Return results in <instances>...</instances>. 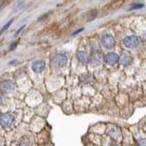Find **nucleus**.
<instances>
[{
    "label": "nucleus",
    "instance_id": "nucleus-1",
    "mask_svg": "<svg viewBox=\"0 0 146 146\" xmlns=\"http://www.w3.org/2000/svg\"><path fill=\"white\" fill-rule=\"evenodd\" d=\"M15 119V115L12 112H7L2 115H0V122H1L2 127L5 130H8L10 129L12 124L14 122Z\"/></svg>",
    "mask_w": 146,
    "mask_h": 146
},
{
    "label": "nucleus",
    "instance_id": "nucleus-2",
    "mask_svg": "<svg viewBox=\"0 0 146 146\" xmlns=\"http://www.w3.org/2000/svg\"><path fill=\"white\" fill-rule=\"evenodd\" d=\"M123 44L129 49H135L139 46V39L135 35L128 36L123 40Z\"/></svg>",
    "mask_w": 146,
    "mask_h": 146
},
{
    "label": "nucleus",
    "instance_id": "nucleus-3",
    "mask_svg": "<svg viewBox=\"0 0 146 146\" xmlns=\"http://www.w3.org/2000/svg\"><path fill=\"white\" fill-rule=\"evenodd\" d=\"M101 43L106 49H111L115 46L116 41L115 39L113 38V36L110 34H106L102 37L101 39Z\"/></svg>",
    "mask_w": 146,
    "mask_h": 146
},
{
    "label": "nucleus",
    "instance_id": "nucleus-4",
    "mask_svg": "<svg viewBox=\"0 0 146 146\" xmlns=\"http://www.w3.org/2000/svg\"><path fill=\"white\" fill-rule=\"evenodd\" d=\"M67 64V57L64 54H59V55L55 56V58L52 61V64L55 66L56 68H62L66 65Z\"/></svg>",
    "mask_w": 146,
    "mask_h": 146
},
{
    "label": "nucleus",
    "instance_id": "nucleus-5",
    "mask_svg": "<svg viewBox=\"0 0 146 146\" xmlns=\"http://www.w3.org/2000/svg\"><path fill=\"white\" fill-rule=\"evenodd\" d=\"M46 67V62L43 60L36 61L32 64L31 69L33 70V72H35L36 74H40L41 72H43V70Z\"/></svg>",
    "mask_w": 146,
    "mask_h": 146
},
{
    "label": "nucleus",
    "instance_id": "nucleus-6",
    "mask_svg": "<svg viewBox=\"0 0 146 146\" xmlns=\"http://www.w3.org/2000/svg\"><path fill=\"white\" fill-rule=\"evenodd\" d=\"M104 61H105L108 64L113 65L116 62H119V55L114 52H108L104 56Z\"/></svg>",
    "mask_w": 146,
    "mask_h": 146
},
{
    "label": "nucleus",
    "instance_id": "nucleus-7",
    "mask_svg": "<svg viewBox=\"0 0 146 146\" xmlns=\"http://www.w3.org/2000/svg\"><path fill=\"white\" fill-rule=\"evenodd\" d=\"M88 61L90 62V64L92 66H98L100 64H101V56H100V52H94L91 56L88 58Z\"/></svg>",
    "mask_w": 146,
    "mask_h": 146
},
{
    "label": "nucleus",
    "instance_id": "nucleus-8",
    "mask_svg": "<svg viewBox=\"0 0 146 146\" xmlns=\"http://www.w3.org/2000/svg\"><path fill=\"white\" fill-rule=\"evenodd\" d=\"M1 88L4 91H13L16 88V85L13 81L6 80L1 83Z\"/></svg>",
    "mask_w": 146,
    "mask_h": 146
},
{
    "label": "nucleus",
    "instance_id": "nucleus-9",
    "mask_svg": "<svg viewBox=\"0 0 146 146\" xmlns=\"http://www.w3.org/2000/svg\"><path fill=\"white\" fill-rule=\"evenodd\" d=\"M119 64H121V65H123V66H128L131 62L132 58L130 55H129L128 53H124L121 57L119 58Z\"/></svg>",
    "mask_w": 146,
    "mask_h": 146
},
{
    "label": "nucleus",
    "instance_id": "nucleus-10",
    "mask_svg": "<svg viewBox=\"0 0 146 146\" xmlns=\"http://www.w3.org/2000/svg\"><path fill=\"white\" fill-rule=\"evenodd\" d=\"M76 58H77V60L79 61V62H82V64H86V62H88L89 55L86 52H79L76 54Z\"/></svg>",
    "mask_w": 146,
    "mask_h": 146
},
{
    "label": "nucleus",
    "instance_id": "nucleus-11",
    "mask_svg": "<svg viewBox=\"0 0 146 146\" xmlns=\"http://www.w3.org/2000/svg\"><path fill=\"white\" fill-rule=\"evenodd\" d=\"M13 20H14V19H11L9 20V21H8V22L5 25V26H4V27L1 29V31H0V34H2L3 32H5V31L7 30V29L10 27V25H11L12 22H13Z\"/></svg>",
    "mask_w": 146,
    "mask_h": 146
},
{
    "label": "nucleus",
    "instance_id": "nucleus-12",
    "mask_svg": "<svg viewBox=\"0 0 146 146\" xmlns=\"http://www.w3.org/2000/svg\"><path fill=\"white\" fill-rule=\"evenodd\" d=\"M143 7V4H133L131 6V7L129 8V10H133V9H140V8Z\"/></svg>",
    "mask_w": 146,
    "mask_h": 146
},
{
    "label": "nucleus",
    "instance_id": "nucleus-13",
    "mask_svg": "<svg viewBox=\"0 0 146 146\" xmlns=\"http://www.w3.org/2000/svg\"><path fill=\"white\" fill-rule=\"evenodd\" d=\"M96 17H97V11H96V10L91 11L89 13L88 19H87V21H91V20H93L94 19H96Z\"/></svg>",
    "mask_w": 146,
    "mask_h": 146
},
{
    "label": "nucleus",
    "instance_id": "nucleus-14",
    "mask_svg": "<svg viewBox=\"0 0 146 146\" xmlns=\"http://www.w3.org/2000/svg\"><path fill=\"white\" fill-rule=\"evenodd\" d=\"M17 44H18V42H17V41H16V42H13V43H12V44H11V46H10V48H9V51H12V50H14V49L17 47Z\"/></svg>",
    "mask_w": 146,
    "mask_h": 146
},
{
    "label": "nucleus",
    "instance_id": "nucleus-15",
    "mask_svg": "<svg viewBox=\"0 0 146 146\" xmlns=\"http://www.w3.org/2000/svg\"><path fill=\"white\" fill-rule=\"evenodd\" d=\"M24 28H25V25H24V26H23V27H21V28H20V29H19V30L18 31H17V32L15 33V35H14V37H15V38H16V37H17V36H18V35L19 34V33H20V31H21L23 30V29H24Z\"/></svg>",
    "mask_w": 146,
    "mask_h": 146
},
{
    "label": "nucleus",
    "instance_id": "nucleus-16",
    "mask_svg": "<svg viewBox=\"0 0 146 146\" xmlns=\"http://www.w3.org/2000/svg\"><path fill=\"white\" fill-rule=\"evenodd\" d=\"M84 31V28H82V29H79V30H77L76 31L73 32V33H72V35H76V34H78L79 32H81V31Z\"/></svg>",
    "mask_w": 146,
    "mask_h": 146
},
{
    "label": "nucleus",
    "instance_id": "nucleus-17",
    "mask_svg": "<svg viewBox=\"0 0 146 146\" xmlns=\"http://www.w3.org/2000/svg\"><path fill=\"white\" fill-rule=\"evenodd\" d=\"M2 102H3V95L0 93V105L2 104Z\"/></svg>",
    "mask_w": 146,
    "mask_h": 146
},
{
    "label": "nucleus",
    "instance_id": "nucleus-18",
    "mask_svg": "<svg viewBox=\"0 0 146 146\" xmlns=\"http://www.w3.org/2000/svg\"><path fill=\"white\" fill-rule=\"evenodd\" d=\"M14 62H16V60H14V61L10 62H9V64H14Z\"/></svg>",
    "mask_w": 146,
    "mask_h": 146
},
{
    "label": "nucleus",
    "instance_id": "nucleus-19",
    "mask_svg": "<svg viewBox=\"0 0 146 146\" xmlns=\"http://www.w3.org/2000/svg\"><path fill=\"white\" fill-rule=\"evenodd\" d=\"M1 7H2V6H0V9H1Z\"/></svg>",
    "mask_w": 146,
    "mask_h": 146
}]
</instances>
